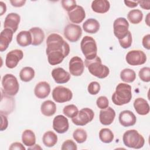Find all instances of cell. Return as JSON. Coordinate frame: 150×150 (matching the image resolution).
<instances>
[{
    "label": "cell",
    "mask_w": 150,
    "mask_h": 150,
    "mask_svg": "<svg viewBox=\"0 0 150 150\" xmlns=\"http://www.w3.org/2000/svg\"><path fill=\"white\" fill-rule=\"evenodd\" d=\"M40 111L46 117L52 116L56 111V105L51 100H46L41 104Z\"/></svg>",
    "instance_id": "obj_27"
},
{
    "label": "cell",
    "mask_w": 150,
    "mask_h": 150,
    "mask_svg": "<svg viewBox=\"0 0 150 150\" xmlns=\"http://www.w3.org/2000/svg\"><path fill=\"white\" fill-rule=\"evenodd\" d=\"M125 60L127 63L131 66L142 65L146 62V56L142 50H132L127 53Z\"/></svg>",
    "instance_id": "obj_10"
},
{
    "label": "cell",
    "mask_w": 150,
    "mask_h": 150,
    "mask_svg": "<svg viewBox=\"0 0 150 150\" xmlns=\"http://www.w3.org/2000/svg\"><path fill=\"white\" fill-rule=\"evenodd\" d=\"M0 6H1L0 15L2 16L6 11V4L5 3H4L2 1H1L0 2Z\"/></svg>",
    "instance_id": "obj_48"
},
{
    "label": "cell",
    "mask_w": 150,
    "mask_h": 150,
    "mask_svg": "<svg viewBox=\"0 0 150 150\" xmlns=\"http://www.w3.org/2000/svg\"><path fill=\"white\" fill-rule=\"evenodd\" d=\"M9 149H20V150H25V147L20 142H15L12 143L9 148Z\"/></svg>",
    "instance_id": "obj_44"
},
{
    "label": "cell",
    "mask_w": 150,
    "mask_h": 150,
    "mask_svg": "<svg viewBox=\"0 0 150 150\" xmlns=\"http://www.w3.org/2000/svg\"><path fill=\"white\" fill-rule=\"evenodd\" d=\"M43 144L47 147H52L54 146L57 142V135L52 131L46 132L42 137Z\"/></svg>",
    "instance_id": "obj_29"
},
{
    "label": "cell",
    "mask_w": 150,
    "mask_h": 150,
    "mask_svg": "<svg viewBox=\"0 0 150 150\" xmlns=\"http://www.w3.org/2000/svg\"><path fill=\"white\" fill-rule=\"evenodd\" d=\"M81 52L86 59L91 60L97 55V46L94 39L89 36H85L80 43Z\"/></svg>",
    "instance_id": "obj_5"
},
{
    "label": "cell",
    "mask_w": 150,
    "mask_h": 150,
    "mask_svg": "<svg viewBox=\"0 0 150 150\" xmlns=\"http://www.w3.org/2000/svg\"><path fill=\"white\" fill-rule=\"evenodd\" d=\"M32 35L33 46L40 45L45 39V33L43 30L39 27H33L29 30Z\"/></svg>",
    "instance_id": "obj_24"
},
{
    "label": "cell",
    "mask_w": 150,
    "mask_h": 150,
    "mask_svg": "<svg viewBox=\"0 0 150 150\" xmlns=\"http://www.w3.org/2000/svg\"><path fill=\"white\" fill-rule=\"evenodd\" d=\"M96 104L99 108L105 109L108 107L109 101L105 96H100L97 99Z\"/></svg>",
    "instance_id": "obj_41"
},
{
    "label": "cell",
    "mask_w": 150,
    "mask_h": 150,
    "mask_svg": "<svg viewBox=\"0 0 150 150\" xmlns=\"http://www.w3.org/2000/svg\"><path fill=\"white\" fill-rule=\"evenodd\" d=\"M2 90L7 95L15 96L19 89V85L16 77L12 74H6L2 79Z\"/></svg>",
    "instance_id": "obj_6"
},
{
    "label": "cell",
    "mask_w": 150,
    "mask_h": 150,
    "mask_svg": "<svg viewBox=\"0 0 150 150\" xmlns=\"http://www.w3.org/2000/svg\"><path fill=\"white\" fill-rule=\"evenodd\" d=\"M63 34L66 39L69 42H76L82 35V29L79 25L70 23L66 26Z\"/></svg>",
    "instance_id": "obj_11"
},
{
    "label": "cell",
    "mask_w": 150,
    "mask_h": 150,
    "mask_svg": "<svg viewBox=\"0 0 150 150\" xmlns=\"http://www.w3.org/2000/svg\"><path fill=\"white\" fill-rule=\"evenodd\" d=\"M23 57V53L20 49H14L9 52L6 56V66L9 69L15 68Z\"/></svg>",
    "instance_id": "obj_12"
},
{
    "label": "cell",
    "mask_w": 150,
    "mask_h": 150,
    "mask_svg": "<svg viewBox=\"0 0 150 150\" xmlns=\"http://www.w3.org/2000/svg\"><path fill=\"white\" fill-rule=\"evenodd\" d=\"M127 19L132 24H138L143 19L142 12L139 9L131 10L128 13Z\"/></svg>",
    "instance_id": "obj_31"
},
{
    "label": "cell",
    "mask_w": 150,
    "mask_h": 150,
    "mask_svg": "<svg viewBox=\"0 0 150 150\" xmlns=\"http://www.w3.org/2000/svg\"><path fill=\"white\" fill-rule=\"evenodd\" d=\"M128 28L129 23L125 18H118L114 22V34L118 40L122 39L127 36L129 31Z\"/></svg>",
    "instance_id": "obj_9"
},
{
    "label": "cell",
    "mask_w": 150,
    "mask_h": 150,
    "mask_svg": "<svg viewBox=\"0 0 150 150\" xmlns=\"http://www.w3.org/2000/svg\"><path fill=\"white\" fill-rule=\"evenodd\" d=\"M62 7L67 12L71 11L76 6V2L74 0H62Z\"/></svg>",
    "instance_id": "obj_40"
},
{
    "label": "cell",
    "mask_w": 150,
    "mask_h": 150,
    "mask_svg": "<svg viewBox=\"0 0 150 150\" xmlns=\"http://www.w3.org/2000/svg\"><path fill=\"white\" fill-rule=\"evenodd\" d=\"M1 131H4L5 130L8 125V121L6 118V117L3 114H1Z\"/></svg>",
    "instance_id": "obj_42"
},
{
    "label": "cell",
    "mask_w": 150,
    "mask_h": 150,
    "mask_svg": "<svg viewBox=\"0 0 150 150\" xmlns=\"http://www.w3.org/2000/svg\"><path fill=\"white\" fill-rule=\"evenodd\" d=\"M69 20L73 23H80L86 18L84 8L80 5H77L71 11L67 13Z\"/></svg>",
    "instance_id": "obj_19"
},
{
    "label": "cell",
    "mask_w": 150,
    "mask_h": 150,
    "mask_svg": "<svg viewBox=\"0 0 150 150\" xmlns=\"http://www.w3.org/2000/svg\"><path fill=\"white\" fill-rule=\"evenodd\" d=\"M17 43L22 47H26L32 45V38L31 33L29 31H21L16 36Z\"/></svg>",
    "instance_id": "obj_25"
},
{
    "label": "cell",
    "mask_w": 150,
    "mask_h": 150,
    "mask_svg": "<svg viewBox=\"0 0 150 150\" xmlns=\"http://www.w3.org/2000/svg\"><path fill=\"white\" fill-rule=\"evenodd\" d=\"M50 93V84L46 81H40L35 86L34 93L35 96L40 99L46 98Z\"/></svg>",
    "instance_id": "obj_20"
},
{
    "label": "cell",
    "mask_w": 150,
    "mask_h": 150,
    "mask_svg": "<svg viewBox=\"0 0 150 150\" xmlns=\"http://www.w3.org/2000/svg\"><path fill=\"white\" fill-rule=\"evenodd\" d=\"M101 87L100 84L97 81H92L91 82L87 87V90L89 94L91 95H96L97 94L100 90Z\"/></svg>",
    "instance_id": "obj_38"
},
{
    "label": "cell",
    "mask_w": 150,
    "mask_h": 150,
    "mask_svg": "<svg viewBox=\"0 0 150 150\" xmlns=\"http://www.w3.org/2000/svg\"><path fill=\"white\" fill-rule=\"evenodd\" d=\"M62 150H77V146L75 142L71 139H67L62 145Z\"/></svg>",
    "instance_id": "obj_39"
},
{
    "label": "cell",
    "mask_w": 150,
    "mask_h": 150,
    "mask_svg": "<svg viewBox=\"0 0 150 150\" xmlns=\"http://www.w3.org/2000/svg\"><path fill=\"white\" fill-rule=\"evenodd\" d=\"M132 98L131 86L127 83H119L112 94L111 100L117 105H122L130 102Z\"/></svg>",
    "instance_id": "obj_2"
},
{
    "label": "cell",
    "mask_w": 150,
    "mask_h": 150,
    "mask_svg": "<svg viewBox=\"0 0 150 150\" xmlns=\"http://www.w3.org/2000/svg\"><path fill=\"white\" fill-rule=\"evenodd\" d=\"M46 53L50 65L61 63L70 53L69 45L57 33H52L46 39Z\"/></svg>",
    "instance_id": "obj_1"
},
{
    "label": "cell",
    "mask_w": 150,
    "mask_h": 150,
    "mask_svg": "<svg viewBox=\"0 0 150 150\" xmlns=\"http://www.w3.org/2000/svg\"><path fill=\"white\" fill-rule=\"evenodd\" d=\"M52 97L54 101L63 103L70 101L73 97V93L69 88L62 86H59L53 90Z\"/></svg>",
    "instance_id": "obj_8"
},
{
    "label": "cell",
    "mask_w": 150,
    "mask_h": 150,
    "mask_svg": "<svg viewBox=\"0 0 150 150\" xmlns=\"http://www.w3.org/2000/svg\"><path fill=\"white\" fill-rule=\"evenodd\" d=\"M124 4L125 5L129 8H132L137 7L138 6V2L137 1H124Z\"/></svg>",
    "instance_id": "obj_47"
},
{
    "label": "cell",
    "mask_w": 150,
    "mask_h": 150,
    "mask_svg": "<svg viewBox=\"0 0 150 150\" xmlns=\"http://www.w3.org/2000/svg\"><path fill=\"white\" fill-rule=\"evenodd\" d=\"M79 110L78 108L74 104H70L66 105L63 110V114L69 118L74 117L78 113Z\"/></svg>",
    "instance_id": "obj_35"
},
{
    "label": "cell",
    "mask_w": 150,
    "mask_h": 150,
    "mask_svg": "<svg viewBox=\"0 0 150 150\" xmlns=\"http://www.w3.org/2000/svg\"><path fill=\"white\" fill-rule=\"evenodd\" d=\"M21 21V17L16 13H10L8 14L5 19L4 27L5 29L11 30L15 33L18 28Z\"/></svg>",
    "instance_id": "obj_16"
},
{
    "label": "cell",
    "mask_w": 150,
    "mask_h": 150,
    "mask_svg": "<svg viewBox=\"0 0 150 150\" xmlns=\"http://www.w3.org/2000/svg\"><path fill=\"white\" fill-rule=\"evenodd\" d=\"M69 128L68 119L63 115L56 116L53 120V128L59 134H64Z\"/></svg>",
    "instance_id": "obj_14"
},
{
    "label": "cell",
    "mask_w": 150,
    "mask_h": 150,
    "mask_svg": "<svg viewBox=\"0 0 150 150\" xmlns=\"http://www.w3.org/2000/svg\"><path fill=\"white\" fill-rule=\"evenodd\" d=\"M134 107L135 111L141 115H145L149 112V105L143 98H137L134 100Z\"/></svg>",
    "instance_id": "obj_22"
},
{
    "label": "cell",
    "mask_w": 150,
    "mask_h": 150,
    "mask_svg": "<svg viewBox=\"0 0 150 150\" xmlns=\"http://www.w3.org/2000/svg\"><path fill=\"white\" fill-rule=\"evenodd\" d=\"M93 11L98 13H104L108 12L110 8V4L107 0H95L91 3Z\"/></svg>",
    "instance_id": "obj_23"
},
{
    "label": "cell",
    "mask_w": 150,
    "mask_h": 150,
    "mask_svg": "<svg viewBox=\"0 0 150 150\" xmlns=\"http://www.w3.org/2000/svg\"><path fill=\"white\" fill-rule=\"evenodd\" d=\"M149 15H150V13H148L146 16V19H145V22L146 23V25L149 26L150 24H149Z\"/></svg>",
    "instance_id": "obj_49"
},
{
    "label": "cell",
    "mask_w": 150,
    "mask_h": 150,
    "mask_svg": "<svg viewBox=\"0 0 150 150\" xmlns=\"http://www.w3.org/2000/svg\"><path fill=\"white\" fill-rule=\"evenodd\" d=\"M139 79L144 82H149L150 81V68L144 67L140 69L138 73Z\"/></svg>",
    "instance_id": "obj_36"
},
{
    "label": "cell",
    "mask_w": 150,
    "mask_h": 150,
    "mask_svg": "<svg viewBox=\"0 0 150 150\" xmlns=\"http://www.w3.org/2000/svg\"><path fill=\"white\" fill-rule=\"evenodd\" d=\"M120 46L124 48V49H127L129 48L132 44V35L131 32L129 30L127 36L124 38L122 39L118 40Z\"/></svg>",
    "instance_id": "obj_37"
},
{
    "label": "cell",
    "mask_w": 150,
    "mask_h": 150,
    "mask_svg": "<svg viewBox=\"0 0 150 150\" xmlns=\"http://www.w3.org/2000/svg\"><path fill=\"white\" fill-rule=\"evenodd\" d=\"M120 78L125 83H132L136 79V73L131 69H124L120 73Z\"/></svg>",
    "instance_id": "obj_33"
},
{
    "label": "cell",
    "mask_w": 150,
    "mask_h": 150,
    "mask_svg": "<svg viewBox=\"0 0 150 150\" xmlns=\"http://www.w3.org/2000/svg\"><path fill=\"white\" fill-rule=\"evenodd\" d=\"M74 139L79 144L84 142L87 138V134L83 128H77L75 129L73 133Z\"/></svg>",
    "instance_id": "obj_34"
},
{
    "label": "cell",
    "mask_w": 150,
    "mask_h": 150,
    "mask_svg": "<svg viewBox=\"0 0 150 150\" xmlns=\"http://www.w3.org/2000/svg\"><path fill=\"white\" fill-rule=\"evenodd\" d=\"M83 28L87 33L90 34L96 33L100 29V23L96 19L89 18L83 23Z\"/></svg>",
    "instance_id": "obj_26"
},
{
    "label": "cell",
    "mask_w": 150,
    "mask_h": 150,
    "mask_svg": "<svg viewBox=\"0 0 150 150\" xmlns=\"http://www.w3.org/2000/svg\"><path fill=\"white\" fill-rule=\"evenodd\" d=\"M114 134L111 130L107 128H102L99 132V138L101 142L108 144L114 139Z\"/></svg>",
    "instance_id": "obj_32"
},
{
    "label": "cell",
    "mask_w": 150,
    "mask_h": 150,
    "mask_svg": "<svg viewBox=\"0 0 150 150\" xmlns=\"http://www.w3.org/2000/svg\"><path fill=\"white\" fill-rule=\"evenodd\" d=\"M52 76L57 84L67 83L70 79V74L62 67H56L52 71Z\"/></svg>",
    "instance_id": "obj_18"
},
{
    "label": "cell",
    "mask_w": 150,
    "mask_h": 150,
    "mask_svg": "<svg viewBox=\"0 0 150 150\" xmlns=\"http://www.w3.org/2000/svg\"><path fill=\"white\" fill-rule=\"evenodd\" d=\"M69 69L70 74L74 76H81L84 69L83 60L79 56L73 57L69 62Z\"/></svg>",
    "instance_id": "obj_13"
},
{
    "label": "cell",
    "mask_w": 150,
    "mask_h": 150,
    "mask_svg": "<svg viewBox=\"0 0 150 150\" xmlns=\"http://www.w3.org/2000/svg\"><path fill=\"white\" fill-rule=\"evenodd\" d=\"M84 64L88 71L97 78L104 79L109 75V68L102 64L101 59L98 56L91 60L85 59Z\"/></svg>",
    "instance_id": "obj_3"
},
{
    "label": "cell",
    "mask_w": 150,
    "mask_h": 150,
    "mask_svg": "<svg viewBox=\"0 0 150 150\" xmlns=\"http://www.w3.org/2000/svg\"><path fill=\"white\" fill-rule=\"evenodd\" d=\"M124 144L131 148L140 149L145 144V139L135 129H129L125 131L122 136Z\"/></svg>",
    "instance_id": "obj_4"
},
{
    "label": "cell",
    "mask_w": 150,
    "mask_h": 150,
    "mask_svg": "<svg viewBox=\"0 0 150 150\" xmlns=\"http://www.w3.org/2000/svg\"><path fill=\"white\" fill-rule=\"evenodd\" d=\"M11 4H12V5L13 6L15 7H21L22 6H23L26 2L25 0H11L10 1Z\"/></svg>",
    "instance_id": "obj_46"
},
{
    "label": "cell",
    "mask_w": 150,
    "mask_h": 150,
    "mask_svg": "<svg viewBox=\"0 0 150 150\" xmlns=\"http://www.w3.org/2000/svg\"><path fill=\"white\" fill-rule=\"evenodd\" d=\"M35 70L30 67H25L21 69L19 73V77L22 81L28 82L35 77Z\"/></svg>",
    "instance_id": "obj_30"
},
{
    "label": "cell",
    "mask_w": 150,
    "mask_h": 150,
    "mask_svg": "<svg viewBox=\"0 0 150 150\" xmlns=\"http://www.w3.org/2000/svg\"><path fill=\"white\" fill-rule=\"evenodd\" d=\"M13 32L8 29H4L0 34V51L4 52L8 47L13 38Z\"/></svg>",
    "instance_id": "obj_21"
},
{
    "label": "cell",
    "mask_w": 150,
    "mask_h": 150,
    "mask_svg": "<svg viewBox=\"0 0 150 150\" xmlns=\"http://www.w3.org/2000/svg\"><path fill=\"white\" fill-rule=\"evenodd\" d=\"M94 117V111L89 108H83L79 111L77 114L71 118L73 124L78 126H84L91 122Z\"/></svg>",
    "instance_id": "obj_7"
},
{
    "label": "cell",
    "mask_w": 150,
    "mask_h": 150,
    "mask_svg": "<svg viewBox=\"0 0 150 150\" xmlns=\"http://www.w3.org/2000/svg\"><path fill=\"white\" fill-rule=\"evenodd\" d=\"M142 45L147 50L150 49V35L147 34L142 38Z\"/></svg>",
    "instance_id": "obj_43"
},
{
    "label": "cell",
    "mask_w": 150,
    "mask_h": 150,
    "mask_svg": "<svg viewBox=\"0 0 150 150\" xmlns=\"http://www.w3.org/2000/svg\"><path fill=\"white\" fill-rule=\"evenodd\" d=\"M35 146V147H34V146H30V147H29V148H28V149H42V148L41 147H40L39 146V145H34Z\"/></svg>",
    "instance_id": "obj_50"
},
{
    "label": "cell",
    "mask_w": 150,
    "mask_h": 150,
    "mask_svg": "<svg viewBox=\"0 0 150 150\" xmlns=\"http://www.w3.org/2000/svg\"><path fill=\"white\" fill-rule=\"evenodd\" d=\"M22 141L25 146H33L36 143V137L33 131L30 129L25 130L22 134Z\"/></svg>",
    "instance_id": "obj_28"
},
{
    "label": "cell",
    "mask_w": 150,
    "mask_h": 150,
    "mask_svg": "<svg viewBox=\"0 0 150 150\" xmlns=\"http://www.w3.org/2000/svg\"><path fill=\"white\" fill-rule=\"evenodd\" d=\"M119 122L124 127L133 126L135 124L137 118L135 114L129 110H124L119 114Z\"/></svg>",
    "instance_id": "obj_15"
},
{
    "label": "cell",
    "mask_w": 150,
    "mask_h": 150,
    "mask_svg": "<svg viewBox=\"0 0 150 150\" xmlns=\"http://www.w3.org/2000/svg\"><path fill=\"white\" fill-rule=\"evenodd\" d=\"M115 117V111L111 107L101 109L100 111L99 120L101 124L109 125L112 123Z\"/></svg>",
    "instance_id": "obj_17"
},
{
    "label": "cell",
    "mask_w": 150,
    "mask_h": 150,
    "mask_svg": "<svg viewBox=\"0 0 150 150\" xmlns=\"http://www.w3.org/2000/svg\"><path fill=\"white\" fill-rule=\"evenodd\" d=\"M138 4L144 9L149 10L150 9V1H138Z\"/></svg>",
    "instance_id": "obj_45"
}]
</instances>
